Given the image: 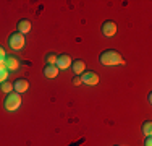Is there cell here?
<instances>
[{
  "mask_svg": "<svg viewBox=\"0 0 152 146\" xmlns=\"http://www.w3.org/2000/svg\"><path fill=\"white\" fill-rule=\"evenodd\" d=\"M3 105H5V109L8 112H13V111H18L21 105V96L15 91H12L10 94H7L5 101H3Z\"/></svg>",
  "mask_w": 152,
  "mask_h": 146,
  "instance_id": "2",
  "label": "cell"
},
{
  "mask_svg": "<svg viewBox=\"0 0 152 146\" xmlns=\"http://www.w3.org/2000/svg\"><path fill=\"white\" fill-rule=\"evenodd\" d=\"M115 146H118V145H115Z\"/></svg>",
  "mask_w": 152,
  "mask_h": 146,
  "instance_id": "19",
  "label": "cell"
},
{
  "mask_svg": "<svg viewBox=\"0 0 152 146\" xmlns=\"http://www.w3.org/2000/svg\"><path fill=\"white\" fill-rule=\"evenodd\" d=\"M8 70H7L3 65H0V85H2L3 81H7V78H8Z\"/></svg>",
  "mask_w": 152,
  "mask_h": 146,
  "instance_id": "15",
  "label": "cell"
},
{
  "mask_svg": "<svg viewBox=\"0 0 152 146\" xmlns=\"http://www.w3.org/2000/svg\"><path fill=\"white\" fill-rule=\"evenodd\" d=\"M3 67L8 72H16L18 68H20V60H18L15 55H7L5 60H3Z\"/></svg>",
  "mask_w": 152,
  "mask_h": 146,
  "instance_id": "8",
  "label": "cell"
},
{
  "mask_svg": "<svg viewBox=\"0 0 152 146\" xmlns=\"http://www.w3.org/2000/svg\"><path fill=\"white\" fill-rule=\"evenodd\" d=\"M144 146H152V136H146V141H144Z\"/></svg>",
  "mask_w": 152,
  "mask_h": 146,
  "instance_id": "18",
  "label": "cell"
},
{
  "mask_svg": "<svg viewBox=\"0 0 152 146\" xmlns=\"http://www.w3.org/2000/svg\"><path fill=\"white\" fill-rule=\"evenodd\" d=\"M28 89H29V81L26 78H16L13 81V91L15 93L21 94V93H26Z\"/></svg>",
  "mask_w": 152,
  "mask_h": 146,
  "instance_id": "6",
  "label": "cell"
},
{
  "mask_svg": "<svg viewBox=\"0 0 152 146\" xmlns=\"http://www.w3.org/2000/svg\"><path fill=\"white\" fill-rule=\"evenodd\" d=\"M8 46L12 47L13 50H21L24 46H26V39H24L23 34H20V32H12V34L8 36Z\"/></svg>",
  "mask_w": 152,
  "mask_h": 146,
  "instance_id": "3",
  "label": "cell"
},
{
  "mask_svg": "<svg viewBox=\"0 0 152 146\" xmlns=\"http://www.w3.org/2000/svg\"><path fill=\"white\" fill-rule=\"evenodd\" d=\"M71 70H73L75 75H81V73H84L86 70V63H84V60H81V58H78V60H75V62H71Z\"/></svg>",
  "mask_w": 152,
  "mask_h": 146,
  "instance_id": "10",
  "label": "cell"
},
{
  "mask_svg": "<svg viewBox=\"0 0 152 146\" xmlns=\"http://www.w3.org/2000/svg\"><path fill=\"white\" fill-rule=\"evenodd\" d=\"M81 81L84 85H89V86H94L99 83V75L96 72H84L81 75Z\"/></svg>",
  "mask_w": 152,
  "mask_h": 146,
  "instance_id": "7",
  "label": "cell"
},
{
  "mask_svg": "<svg viewBox=\"0 0 152 146\" xmlns=\"http://www.w3.org/2000/svg\"><path fill=\"white\" fill-rule=\"evenodd\" d=\"M99 62L102 65H107V67H113V65H120V63H125V60L121 58V54L118 50H113V49H107L100 54L99 57Z\"/></svg>",
  "mask_w": 152,
  "mask_h": 146,
  "instance_id": "1",
  "label": "cell"
},
{
  "mask_svg": "<svg viewBox=\"0 0 152 146\" xmlns=\"http://www.w3.org/2000/svg\"><path fill=\"white\" fill-rule=\"evenodd\" d=\"M16 29H18V32L20 34H28V32L31 31V21L29 20H26V18H23V20H20L18 21V24H16Z\"/></svg>",
  "mask_w": 152,
  "mask_h": 146,
  "instance_id": "9",
  "label": "cell"
},
{
  "mask_svg": "<svg viewBox=\"0 0 152 146\" xmlns=\"http://www.w3.org/2000/svg\"><path fill=\"white\" fill-rule=\"evenodd\" d=\"M58 72L60 70L57 68V65H45V68H44V75H45V78H49V80L57 78Z\"/></svg>",
  "mask_w": 152,
  "mask_h": 146,
  "instance_id": "11",
  "label": "cell"
},
{
  "mask_svg": "<svg viewBox=\"0 0 152 146\" xmlns=\"http://www.w3.org/2000/svg\"><path fill=\"white\" fill-rule=\"evenodd\" d=\"M5 57H7V52H5V49L0 46V65H3V60H5Z\"/></svg>",
  "mask_w": 152,
  "mask_h": 146,
  "instance_id": "17",
  "label": "cell"
},
{
  "mask_svg": "<svg viewBox=\"0 0 152 146\" xmlns=\"http://www.w3.org/2000/svg\"><path fill=\"white\" fill-rule=\"evenodd\" d=\"M141 131H142L144 136H151V135H152V122H151V120H146V122L142 123Z\"/></svg>",
  "mask_w": 152,
  "mask_h": 146,
  "instance_id": "12",
  "label": "cell"
},
{
  "mask_svg": "<svg viewBox=\"0 0 152 146\" xmlns=\"http://www.w3.org/2000/svg\"><path fill=\"white\" fill-rule=\"evenodd\" d=\"M71 83H73L75 86H79V85L83 83V81H81V76H79V75H75L73 80H71Z\"/></svg>",
  "mask_w": 152,
  "mask_h": 146,
  "instance_id": "16",
  "label": "cell"
},
{
  "mask_svg": "<svg viewBox=\"0 0 152 146\" xmlns=\"http://www.w3.org/2000/svg\"><path fill=\"white\" fill-rule=\"evenodd\" d=\"M117 23L115 21H104L102 26H100V31H102V34L105 36V38H113L115 34H117Z\"/></svg>",
  "mask_w": 152,
  "mask_h": 146,
  "instance_id": "4",
  "label": "cell"
},
{
  "mask_svg": "<svg viewBox=\"0 0 152 146\" xmlns=\"http://www.w3.org/2000/svg\"><path fill=\"white\" fill-rule=\"evenodd\" d=\"M71 57L68 55V54H60V55H57V62H55V65H57V68L58 70H68V68L71 67Z\"/></svg>",
  "mask_w": 152,
  "mask_h": 146,
  "instance_id": "5",
  "label": "cell"
},
{
  "mask_svg": "<svg viewBox=\"0 0 152 146\" xmlns=\"http://www.w3.org/2000/svg\"><path fill=\"white\" fill-rule=\"evenodd\" d=\"M55 62H57V54L55 52H49L45 55V63L47 65H55Z\"/></svg>",
  "mask_w": 152,
  "mask_h": 146,
  "instance_id": "14",
  "label": "cell"
},
{
  "mask_svg": "<svg viewBox=\"0 0 152 146\" xmlns=\"http://www.w3.org/2000/svg\"><path fill=\"white\" fill-rule=\"evenodd\" d=\"M0 89H2L5 94H10V93L13 91V85H12L10 81H3L2 85H0Z\"/></svg>",
  "mask_w": 152,
  "mask_h": 146,
  "instance_id": "13",
  "label": "cell"
}]
</instances>
